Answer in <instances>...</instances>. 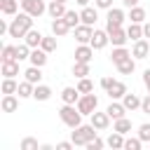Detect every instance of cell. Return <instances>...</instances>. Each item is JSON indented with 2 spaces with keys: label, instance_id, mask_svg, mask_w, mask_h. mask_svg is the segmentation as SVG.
I'll use <instances>...</instances> for the list:
<instances>
[{
  "label": "cell",
  "instance_id": "obj_1",
  "mask_svg": "<svg viewBox=\"0 0 150 150\" xmlns=\"http://www.w3.org/2000/svg\"><path fill=\"white\" fill-rule=\"evenodd\" d=\"M33 19L35 16H30L28 12L16 14L12 19V23H9V38H26V33L33 28Z\"/></svg>",
  "mask_w": 150,
  "mask_h": 150
},
{
  "label": "cell",
  "instance_id": "obj_2",
  "mask_svg": "<svg viewBox=\"0 0 150 150\" xmlns=\"http://www.w3.org/2000/svg\"><path fill=\"white\" fill-rule=\"evenodd\" d=\"M59 117H61V122H63L66 127H70V129H75V127L82 124V112H80L77 105H73V103H63V108L59 110Z\"/></svg>",
  "mask_w": 150,
  "mask_h": 150
},
{
  "label": "cell",
  "instance_id": "obj_3",
  "mask_svg": "<svg viewBox=\"0 0 150 150\" xmlns=\"http://www.w3.org/2000/svg\"><path fill=\"white\" fill-rule=\"evenodd\" d=\"M96 127L94 124H80V127H75V131L70 134V141L75 143V145H87L91 138H96Z\"/></svg>",
  "mask_w": 150,
  "mask_h": 150
},
{
  "label": "cell",
  "instance_id": "obj_4",
  "mask_svg": "<svg viewBox=\"0 0 150 150\" xmlns=\"http://www.w3.org/2000/svg\"><path fill=\"white\" fill-rule=\"evenodd\" d=\"M75 105H77V110H80L82 115H91V112L98 108V96H94V94H82Z\"/></svg>",
  "mask_w": 150,
  "mask_h": 150
},
{
  "label": "cell",
  "instance_id": "obj_5",
  "mask_svg": "<svg viewBox=\"0 0 150 150\" xmlns=\"http://www.w3.org/2000/svg\"><path fill=\"white\" fill-rule=\"evenodd\" d=\"M21 9L38 19L47 12V5H45V0H21Z\"/></svg>",
  "mask_w": 150,
  "mask_h": 150
},
{
  "label": "cell",
  "instance_id": "obj_6",
  "mask_svg": "<svg viewBox=\"0 0 150 150\" xmlns=\"http://www.w3.org/2000/svg\"><path fill=\"white\" fill-rule=\"evenodd\" d=\"M105 19H108V23H105V30H110V28H120V26L124 23V12H122L120 7H110Z\"/></svg>",
  "mask_w": 150,
  "mask_h": 150
},
{
  "label": "cell",
  "instance_id": "obj_7",
  "mask_svg": "<svg viewBox=\"0 0 150 150\" xmlns=\"http://www.w3.org/2000/svg\"><path fill=\"white\" fill-rule=\"evenodd\" d=\"M131 56L134 59H148L150 56V42L148 40H136L134 42V47H131Z\"/></svg>",
  "mask_w": 150,
  "mask_h": 150
},
{
  "label": "cell",
  "instance_id": "obj_8",
  "mask_svg": "<svg viewBox=\"0 0 150 150\" xmlns=\"http://www.w3.org/2000/svg\"><path fill=\"white\" fill-rule=\"evenodd\" d=\"M91 35H94V28L87 26V23H80V26L75 28V40H77L80 45H89V42H91Z\"/></svg>",
  "mask_w": 150,
  "mask_h": 150
},
{
  "label": "cell",
  "instance_id": "obj_9",
  "mask_svg": "<svg viewBox=\"0 0 150 150\" xmlns=\"http://www.w3.org/2000/svg\"><path fill=\"white\" fill-rule=\"evenodd\" d=\"M110 120H112V117H110L108 112H96V110L91 112V124H94L98 131H105V129L110 127Z\"/></svg>",
  "mask_w": 150,
  "mask_h": 150
},
{
  "label": "cell",
  "instance_id": "obj_10",
  "mask_svg": "<svg viewBox=\"0 0 150 150\" xmlns=\"http://www.w3.org/2000/svg\"><path fill=\"white\" fill-rule=\"evenodd\" d=\"M108 35H110V42H112L115 47H124V42L129 40V35H127V30H124L122 26H120V28H110Z\"/></svg>",
  "mask_w": 150,
  "mask_h": 150
},
{
  "label": "cell",
  "instance_id": "obj_11",
  "mask_svg": "<svg viewBox=\"0 0 150 150\" xmlns=\"http://www.w3.org/2000/svg\"><path fill=\"white\" fill-rule=\"evenodd\" d=\"M110 42V35H108V30H94V35H91V47L94 49H103L105 45Z\"/></svg>",
  "mask_w": 150,
  "mask_h": 150
},
{
  "label": "cell",
  "instance_id": "obj_12",
  "mask_svg": "<svg viewBox=\"0 0 150 150\" xmlns=\"http://www.w3.org/2000/svg\"><path fill=\"white\" fill-rule=\"evenodd\" d=\"M94 47L91 45H80L77 49H75V61H84V63H89L91 61V56H94Z\"/></svg>",
  "mask_w": 150,
  "mask_h": 150
},
{
  "label": "cell",
  "instance_id": "obj_13",
  "mask_svg": "<svg viewBox=\"0 0 150 150\" xmlns=\"http://www.w3.org/2000/svg\"><path fill=\"white\" fill-rule=\"evenodd\" d=\"M105 94L110 96V101H117V98H122V96L127 94V84H124V82H120V80H115Z\"/></svg>",
  "mask_w": 150,
  "mask_h": 150
},
{
  "label": "cell",
  "instance_id": "obj_14",
  "mask_svg": "<svg viewBox=\"0 0 150 150\" xmlns=\"http://www.w3.org/2000/svg\"><path fill=\"white\" fill-rule=\"evenodd\" d=\"M141 101H143V98H141V96H136L134 91H131V94L127 91V94L122 96V103H124V108H127V110H131V112L141 108Z\"/></svg>",
  "mask_w": 150,
  "mask_h": 150
},
{
  "label": "cell",
  "instance_id": "obj_15",
  "mask_svg": "<svg viewBox=\"0 0 150 150\" xmlns=\"http://www.w3.org/2000/svg\"><path fill=\"white\" fill-rule=\"evenodd\" d=\"M105 145L112 148V150H122V148H124V134H120V131L112 129V134L105 138Z\"/></svg>",
  "mask_w": 150,
  "mask_h": 150
},
{
  "label": "cell",
  "instance_id": "obj_16",
  "mask_svg": "<svg viewBox=\"0 0 150 150\" xmlns=\"http://www.w3.org/2000/svg\"><path fill=\"white\" fill-rule=\"evenodd\" d=\"M80 19H82V23H87V26H94L96 23V19H98V12L94 9V7H82V12H80Z\"/></svg>",
  "mask_w": 150,
  "mask_h": 150
},
{
  "label": "cell",
  "instance_id": "obj_17",
  "mask_svg": "<svg viewBox=\"0 0 150 150\" xmlns=\"http://www.w3.org/2000/svg\"><path fill=\"white\" fill-rule=\"evenodd\" d=\"M68 30H70V26L66 23V19H63V16H59V19H54V21H52V33H54L56 38H63Z\"/></svg>",
  "mask_w": 150,
  "mask_h": 150
},
{
  "label": "cell",
  "instance_id": "obj_18",
  "mask_svg": "<svg viewBox=\"0 0 150 150\" xmlns=\"http://www.w3.org/2000/svg\"><path fill=\"white\" fill-rule=\"evenodd\" d=\"M28 61H30V66H40V68H42V66L47 63V52H45L42 47H35V49L30 52V59H28Z\"/></svg>",
  "mask_w": 150,
  "mask_h": 150
},
{
  "label": "cell",
  "instance_id": "obj_19",
  "mask_svg": "<svg viewBox=\"0 0 150 150\" xmlns=\"http://www.w3.org/2000/svg\"><path fill=\"white\" fill-rule=\"evenodd\" d=\"M61 101L75 105V103L80 101V91H77V87H63V91H61Z\"/></svg>",
  "mask_w": 150,
  "mask_h": 150
},
{
  "label": "cell",
  "instance_id": "obj_20",
  "mask_svg": "<svg viewBox=\"0 0 150 150\" xmlns=\"http://www.w3.org/2000/svg\"><path fill=\"white\" fill-rule=\"evenodd\" d=\"M0 108H2V112H14V110L19 108V98H16L14 94H5V96H2Z\"/></svg>",
  "mask_w": 150,
  "mask_h": 150
},
{
  "label": "cell",
  "instance_id": "obj_21",
  "mask_svg": "<svg viewBox=\"0 0 150 150\" xmlns=\"http://www.w3.org/2000/svg\"><path fill=\"white\" fill-rule=\"evenodd\" d=\"M47 12H49V16L52 19H59V16H63L68 9H66V2H59V0H52L49 5H47Z\"/></svg>",
  "mask_w": 150,
  "mask_h": 150
},
{
  "label": "cell",
  "instance_id": "obj_22",
  "mask_svg": "<svg viewBox=\"0 0 150 150\" xmlns=\"http://www.w3.org/2000/svg\"><path fill=\"white\" fill-rule=\"evenodd\" d=\"M105 112L112 117V120H120V117H127L124 112H127V108H124V103H117V101H112L108 108H105Z\"/></svg>",
  "mask_w": 150,
  "mask_h": 150
},
{
  "label": "cell",
  "instance_id": "obj_23",
  "mask_svg": "<svg viewBox=\"0 0 150 150\" xmlns=\"http://www.w3.org/2000/svg\"><path fill=\"white\" fill-rule=\"evenodd\" d=\"M42 38H45V35H42L40 30H35V28H30V30L26 33V38H23V42H26V45H30V47L35 49V47H40V42H42Z\"/></svg>",
  "mask_w": 150,
  "mask_h": 150
},
{
  "label": "cell",
  "instance_id": "obj_24",
  "mask_svg": "<svg viewBox=\"0 0 150 150\" xmlns=\"http://www.w3.org/2000/svg\"><path fill=\"white\" fill-rule=\"evenodd\" d=\"M2 77H16L19 75V61H2Z\"/></svg>",
  "mask_w": 150,
  "mask_h": 150
},
{
  "label": "cell",
  "instance_id": "obj_25",
  "mask_svg": "<svg viewBox=\"0 0 150 150\" xmlns=\"http://www.w3.org/2000/svg\"><path fill=\"white\" fill-rule=\"evenodd\" d=\"M33 98H35V101H49V98H52V89H49L47 84H35Z\"/></svg>",
  "mask_w": 150,
  "mask_h": 150
},
{
  "label": "cell",
  "instance_id": "obj_26",
  "mask_svg": "<svg viewBox=\"0 0 150 150\" xmlns=\"http://www.w3.org/2000/svg\"><path fill=\"white\" fill-rule=\"evenodd\" d=\"M129 56H131V52H129V49H124V47H115V49H112V54H110V61L117 66V63H122V61H124V59H129Z\"/></svg>",
  "mask_w": 150,
  "mask_h": 150
},
{
  "label": "cell",
  "instance_id": "obj_27",
  "mask_svg": "<svg viewBox=\"0 0 150 150\" xmlns=\"http://www.w3.org/2000/svg\"><path fill=\"white\" fill-rule=\"evenodd\" d=\"M23 75H26V80H28V82L40 84V80H42V68H40V66H30V68H28Z\"/></svg>",
  "mask_w": 150,
  "mask_h": 150
},
{
  "label": "cell",
  "instance_id": "obj_28",
  "mask_svg": "<svg viewBox=\"0 0 150 150\" xmlns=\"http://www.w3.org/2000/svg\"><path fill=\"white\" fill-rule=\"evenodd\" d=\"M33 91H35V84H33V82H28V80L19 82V89H16L19 98H28V96H33Z\"/></svg>",
  "mask_w": 150,
  "mask_h": 150
},
{
  "label": "cell",
  "instance_id": "obj_29",
  "mask_svg": "<svg viewBox=\"0 0 150 150\" xmlns=\"http://www.w3.org/2000/svg\"><path fill=\"white\" fill-rule=\"evenodd\" d=\"M117 70H120L122 75H131V73L136 70V59H131V56L124 59L122 63H117Z\"/></svg>",
  "mask_w": 150,
  "mask_h": 150
},
{
  "label": "cell",
  "instance_id": "obj_30",
  "mask_svg": "<svg viewBox=\"0 0 150 150\" xmlns=\"http://www.w3.org/2000/svg\"><path fill=\"white\" fill-rule=\"evenodd\" d=\"M112 129L120 131V134H129V131H131V120H127V117L112 120Z\"/></svg>",
  "mask_w": 150,
  "mask_h": 150
},
{
  "label": "cell",
  "instance_id": "obj_31",
  "mask_svg": "<svg viewBox=\"0 0 150 150\" xmlns=\"http://www.w3.org/2000/svg\"><path fill=\"white\" fill-rule=\"evenodd\" d=\"M129 19H131L134 23H143V21H145V9L138 7V5L131 7V9H129Z\"/></svg>",
  "mask_w": 150,
  "mask_h": 150
},
{
  "label": "cell",
  "instance_id": "obj_32",
  "mask_svg": "<svg viewBox=\"0 0 150 150\" xmlns=\"http://www.w3.org/2000/svg\"><path fill=\"white\" fill-rule=\"evenodd\" d=\"M127 35H129V40H134V42H136V40H141V38H143V26L131 21V26L127 28Z\"/></svg>",
  "mask_w": 150,
  "mask_h": 150
},
{
  "label": "cell",
  "instance_id": "obj_33",
  "mask_svg": "<svg viewBox=\"0 0 150 150\" xmlns=\"http://www.w3.org/2000/svg\"><path fill=\"white\" fill-rule=\"evenodd\" d=\"M73 75L80 80V77H87L89 75V63H84V61H75V66H73Z\"/></svg>",
  "mask_w": 150,
  "mask_h": 150
},
{
  "label": "cell",
  "instance_id": "obj_34",
  "mask_svg": "<svg viewBox=\"0 0 150 150\" xmlns=\"http://www.w3.org/2000/svg\"><path fill=\"white\" fill-rule=\"evenodd\" d=\"M63 19H66V23H68L70 28H77V26H80V21H82V19H80V14H77L75 9H68V12L63 14Z\"/></svg>",
  "mask_w": 150,
  "mask_h": 150
},
{
  "label": "cell",
  "instance_id": "obj_35",
  "mask_svg": "<svg viewBox=\"0 0 150 150\" xmlns=\"http://www.w3.org/2000/svg\"><path fill=\"white\" fill-rule=\"evenodd\" d=\"M0 59H2V61H19V59H16V47H14V45H5Z\"/></svg>",
  "mask_w": 150,
  "mask_h": 150
},
{
  "label": "cell",
  "instance_id": "obj_36",
  "mask_svg": "<svg viewBox=\"0 0 150 150\" xmlns=\"http://www.w3.org/2000/svg\"><path fill=\"white\" fill-rule=\"evenodd\" d=\"M16 89H19V82L14 77H5L2 80V94H16Z\"/></svg>",
  "mask_w": 150,
  "mask_h": 150
},
{
  "label": "cell",
  "instance_id": "obj_37",
  "mask_svg": "<svg viewBox=\"0 0 150 150\" xmlns=\"http://www.w3.org/2000/svg\"><path fill=\"white\" fill-rule=\"evenodd\" d=\"M0 9H2V14L14 16L16 14V0H0Z\"/></svg>",
  "mask_w": 150,
  "mask_h": 150
},
{
  "label": "cell",
  "instance_id": "obj_38",
  "mask_svg": "<svg viewBox=\"0 0 150 150\" xmlns=\"http://www.w3.org/2000/svg\"><path fill=\"white\" fill-rule=\"evenodd\" d=\"M30 52H33V47H30V45H26V42L16 45V59H19V61H23V59H30Z\"/></svg>",
  "mask_w": 150,
  "mask_h": 150
},
{
  "label": "cell",
  "instance_id": "obj_39",
  "mask_svg": "<svg viewBox=\"0 0 150 150\" xmlns=\"http://www.w3.org/2000/svg\"><path fill=\"white\" fill-rule=\"evenodd\" d=\"M77 91H80V94H91V91H94L91 80H89V77H80V82H77Z\"/></svg>",
  "mask_w": 150,
  "mask_h": 150
},
{
  "label": "cell",
  "instance_id": "obj_40",
  "mask_svg": "<svg viewBox=\"0 0 150 150\" xmlns=\"http://www.w3.org/2000/svg\"><path fill=\"white\" fill-rule=\"evenodd\" d=\"M40 47H42L47 54H49V52H54V49H56V35H52V38H47V35H45V38H42V42H40Z\"/></svg>",
  "mask_w": 150,
  "mask_h": 150
},
{
  "label": "cell",
  "instance_id": "obj_41",
  "mask_svg": "<svg viewBox=\"0 0 150 150\" xmlns=\"http://www.w3.org/2000/svg\"><path fill=\"white\" fill-rule=\"evenodd\" d=\"M141 145H143V141H141V136H136V138H124V150H141Z\"/></svg>",
  "mask_w": 150,
  "mask_h": 150
},
{
  "label": "cell",
  "instance_id": "obj_42",
  "mask_svg": "<svg viewBox=\"0 0 150 150\" xmlns=\"http://www.w3.org/2000/svg\"><path fill=\"white\" fill-rule=\"evenodd\" d=\"M19 148H21V150H40V145H38V141H35L33 136H26Z\"/></svg>",
  "mask_w": 150,
  "mask_h": 150
},
{
  "label": "cell",
  "instance_id": "obj_43",
  "mask_svg": "<svg viewBox=\"0 0 150 150\" xmlns=\"http://www.w3.org/2000/svg\"><path fill=\"white\" fill-rule=\"evenodd\" d=\"M138 136H141L143 143H150V122H145V124L138 127Z\"/></svg>",
  "mask_w": 150,
  "mask_h": 150
},
{
  "label": "cell",
  "instance_id": "obj_44",
  "mask_svg": "<svg viewBox=\"0 0 150 150\" xmlns=\"http://www.w3.org/2000/svg\"><path fill=\"white\" fill-rule=\"evenodd\" d=\"M103 145H105V141H101V138L96 136V138H91V141H89V143H87L84 148H87V150H101Z\"/></svg>",
  "mask_w": 150,
  "mask_h": 150
},
{
  "label": "cell",
  "instance_id": "obj_45",
  "mask_svg": "<svg viewBox=\"0 0 150 150\" xmlns=\"http://www.w3.org/2000/svg\"><path fill=\"white\" fill-rule=\"evenodd\" d=\"M94 2H96L98 9H110L112 7V0H94Z\"/></svg>",
  "mask_w": 150,
  "mask_h": 150
},
{
  "label": "cell",
  "instance_id": "obj_46",
  "mask_svg": "<svg viewBox=\"0 0 150 150\" xmlns=\"http://www.w3.org/2000/svg\"><path fill=\"white\" fill-rule=\"evenodd\" d=\"M141 110H143L145 115H150V94H148V96L141 101Z\"/></svg>",
  "mask_w": 150,
  "mask_h": 150
},
{
  "label": "cell",
  "instance_id": "obj_47",
  "mask_svg": "<svg viewBox=\"0 0 150 150\" xmlns=\"http://www.w3.org/2000/svg\"><path fill=\"white\" fill-rule=\"evenodd\" d=\"M75 143L73 141H61V143H56V150H70Z\"/></svg>",
  "mask_w": 150,
  "mask_h": 150
},
{
  "label": "cell",
  "instance_id": "obj_48",
  "mask_svg": "<svg viewBox=\"0 0 150 150\" xmlns=\"http://www.w3.org/2000/svg\"><path fill=\"white\" fill-rule=\"evenodd\" d=\"M112 82H115V80H112V77H101V87H103V89H105V91H108V89H110V84H112Z\"/></svg>",
  "mask_w": 150,
  "mask_h": 150
},
{
  "label": "cell",
  "instance_id": "obj_49",
  "mask_svg": "<svg viewBox=\"0 0 150 150\" xmlns=\"http://www.w3.org/2000/svg\"><path fill=\"white\" fill-rule=\"evenodd\" d=\"M143 84H145V89H148V94H150V68L143 73Z\"/></svg>",
  "mask_w": 150,
  "mask_h": 150
},
{
  "label": "cell",
  "instance_id": "obj_50",
  "mask_svg": "<svg viewBox=\"0 0 150 150\" xmlns=\"http://www.w3.org/2000/svg\"><path fill=\"white\" fill-rule=\"evenodd\" d=\"M122 5L131 9V7H136V5H138V0H122Z\"/></svg>",
  "mask_w": 150,
  "mask_h": 150
},
{
  "label": "cell",
  "instance_id": "obj_51",
  "mask_svg": "<svg viewBox=\"0 0 150 150\" xmlns=\"http://www.w3.org/2000/svg\"><path fill=\"white\" fill-rule=\"evenodd\" d=\"M143 38H150V21L143 23Z\"/></svg>",
  "mask_w": 150,
  "mask_h": 150
},
{
  "label": "cell",
  "instance_id": "obj_52",
  "mask_svg": "<svg viewBox=\"0 0 150 150\" xmlns=\"http://www.w3.org/2000/svg\"><path fill=\"white\" fill-rule=\"evenodd\" d=\"M75 2H77L80 7H87V5H89V0H75Z\"/></svg>",
  "mask_w": 150,
  "mask_h": 150
},
{
  "label": "cell",
  "instance_id": "obj_53",
  "mask_svg": "<svg viewBox=\"0 0 150 150\" xmlns=\"http://www.w3.org/2000/svg\"><path fill=\"white\" fill-rule=\"evenodd\" d=\"M59 2H66V0H59Z\"/></svg>",
  "mask_w": 150,
  "mask_h": 150
}]
</instances>
